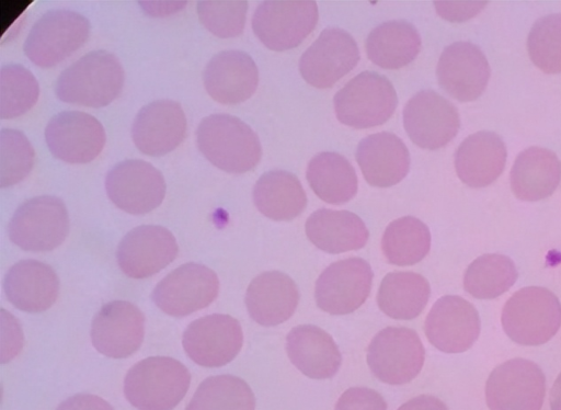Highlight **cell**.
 <instances>
[{"mask_svg":"<svg viewBox=\"0 0 561 410\" xmlns=\"http://www.w3.org/2000/svg\"><path fill=\"white\" fill-rule=\"evenodd\" d=\"M403 124L410 139L421 148L438 149L458 133L457 109L433 90L414 94L403 110Z\"/></svg>","mask_w":561,"mask_h":410,"instance_id":"cell-14","label":"cell"},{"mask_svg":"<svg viewBox=\"0 0 561 410\" xmlns=\"http://www.w3.org/2000/svg\"><path fill=\"white\" fill-rule=\"evenodd\" d=\"M306 178L318 197L343 204L357 192V175L351 162L336 152L323 151L308 163Z\"/></svg>","mask_w":561,"mask_h":410,"instance_id":"cell-33","label":"cell"},{"mask_svg":"<svg viewBox=\"0 0 561 410\" xmlns=\"http://www.w3.org/2000/svg\"><path fill=\"white\" fill-rule=\"evenodd\" d=\"M286 351L290 362L306 376L314 379L333 377L342 356L332 337L312 324H301L289 331Z\"/></svg>","mask_w":561,"mask_h":410,"instance_id":"cell-28","label":"cell"},{"mask_svg":"<svg viewBox=\"0 0 561 410\" xmlns=\"http://www.w3.org/2000/svg\"><path fill=\"white\" fill-rule=\"evenodd\" d=\"M308 239L320 250L341 253L363 248L369 237L364 221L348 210L321 208L306 221Z\"/></svg>","mask_w":561,"mask_h":410,"instance_id":"cell-30","label":"cell"},{"mask_svg":"<svg viewBox=\"0 0 561 410\" xmlns=\"http://www.w3.org/2000/svg\"><path fill=\"white\" fill-rule=\"evenodd\" d=\"M431 248L427 226L412 216L391 221L386 228L381 249L386 259L396 265H413L425 258Z\"/></svg>","mask_w":561,"mask_h":410,"instance_id":"cell-35","label":"cell"},{"mask_svg":"<svg viewBox=\"0 0 561 410\" xmlns=\"http://www.w3.org/2000/svg\"><path fill=\"white\" fill-rule=\"evenodd\" d=\"M356 160L365 180L378 187L399 183L410 168V155L404 143L394 134L376 133L362 139Z\"/></svg>","mask_w":561,"mask_h":410,"instance_id":"cell-25","label":"cell"},{"mask_svg":"<svg viewBox=\"0 0 561 410\" xmlns=\"http://www.w3.org/2000/svg\"><path fill=\"white\" fill-rule=\"evenodd\" d=\"M436 75L439 86L459 101H472L484 91L490 66L485 55L474 44L455 42L442 53Z\"/></svg>","mask_w":561,"mask_h":410,"instance_id":"cell-21","label":"cell"},{"mask_svg":"<svg viewBox=\"0 0 561 410\" xmlns=\"http://www.w3.org/2000/svg\"><path fill=\"white\" fill-rule=\"evenodd\" d=\"M190 383L191 374L181 362L151 356L128 371L124 394L138 410H172L185 396Z\"/></svg>","mask_w":561,"mask_h":410,"instance_id":"cell-3","label":"cell"},{"mask_svg":"<svg viewBox=\"0 0 561 410\" xmlns=\"http://www.w3.org/2000/svg\"><path fill=\"white\" fill-rule=\"evenodd\" d=\"M179 248L176 240L167 228L142 225L131 229L121 240L117 262L129 277H149L171 263Z\"/></svg>","mask_w":561,"mask_h":410,"instance_id":"cell-20","label":"cell"},{"mask_svg":"<svg viewBox=\"0 0 561 410\" xmlns=\"http://www.w3.org/2000/svg\"><path fill=\"white\" fill-rule=\"evenodd\" d=\"M428 341L445 353L469 350L480 333V317L474 306L456 295L440 297L425 320Z\"/></svg>","mask_w":561,"mask_h":410,"instance_id":"cell-18","label":"cell"},{"mask_svg":"<svg viewBox=\"0 0 561 410\" xmlns=\"http://www.w3.org/2000/svg\"><path fill=\"white\" fill-rule=\"evenodd\" d=\"M337 119L351 127L367 128L383 124L393 114L398 98L392 83L374 71L351 79L333 99Z\"/></svg>","mask_w":561,"mask_h":410,"instance_id":"cell-5","label":"cell"},{"mask_svg":"<svg viewBox=\"0 0 561 410\" xmlns=\"http://www.w3.org/2000/svg\"><path fill=\"white\" fill-rule=\"evenodd\" d=\"M517 275L516 266L508 257L488 253L470 263L463 275V287L476 298L492 299L512 287Z\"/></svg>","mask_w":561,"mask_h":410,"instance_id":"cell-36","label":"cell"},{"mask_svg":"<svg viewBox=\"0 0 561 410\" xmlns=\"http://www.w3.org/2000/svg\"><path fill=\"white\" fill-rule=\"evenodd\" d=\"M45 139L56 158L68 163H87L102 151L105 130L103 125L88 113L65 111L48 122Z\"/></svg>","mask_w":561,"mask_h":410,"instance_id":"cell-17","label":"cell"},{"mask_svg":"<svg viewBox=\"0 0 561 410\" xmlns=\"http://www.w3.org/2000/svg\"><path fill=\"white\" fill-rule=\"evenodd\" d=\"M242 342L239 321L221 314L194 320L182 337L188 357L205 367H219L231 362L241 350Z\"/></svg>","mask_w":561,"mask_h":410,"instance_id":"cell-16","label":"cell"},{"mask_svg":"<svg viewBox=\"0 0 561 410\" xmlns=\"http://www.w3.org/2000/svg\"><path fill=\"white\" fill-rule=\"evenodd\" d=\"M196 141L209 162L229 173L252 170L262 156L261 143L254 130L229 114L203 118L196 130Z\"/></svg>","mask_w":561,"mask_h":410,"instance_id":"cell-1","label":"cell"},{"mask_svg":"<svg viewBox=\"0 0 561 410\" xmlns=\"http://www.w3.org/2000/svg\"><path fill=\"white\" fill-rule=\"evenodd\" d=\"M124 86L119 60L105 50L91 52L66 68L56 83L59 100L89 107L114 101Z\"/></svg>","mask_w":561,"mask_h":410,"instance_id":"cell-2","label":"cell"},{"mask_svg":"<svg viewBox=\"0 0 561 410\" xmlns=\"http://www.w3.org/2000/svg\"><path fill=\"white\" fill-rule=\"evenodd\" d=\"M545 394L542 371L525 358L508 360L496 366L485 385L490 410H540Z\"/></svg>","mask_w":561,"mask_h":410,"instance_id":"cell-10","label":"cell"},{"mask_svg":"<svg viewBox=\"0 0 561 410\" xmlns=\"http://www.w3.org/2000/svg\"><path fill=\"white\" fill-rule=\"evenodd\" d=\"M256 208L273 220H291L307 205V195L298 178L284 170L264 173L253 189Z\"/></svg>","mask_w":561,"mask_h":410,"instance_id":"cell-32","label":"cell"},{"mask_svg":"<svg viewBox=\"0 0 561 410\" xmlns=\"http://www.w3.org/2000/svg\"><path fill=\"white\" fill-rule=\"evenodd\" d=\"M105 189L118 208L135 215L153 210L165 195L161 172L149 162L138 159L115 164L106 175Z\"/></svg>","mask_w":561,"mask_h":410,"instance_id":"cell-12","label":"cell"},{"mask_svg":"<svg viewBox=\"0 0 561 410\" xmlns=\"http://www.w3.org/2000/svg\"><path fill=\"white\" fill-rule=\"evenodd\" d=\"M144 334V314L129 301L115 300L104 305L92 321L93 346L108 357L131 355L141 345Z\"/></svg>","mask_w":561,"mask_h":410,"instance_id":"cell-19","label":"cell"},{"mask_svg":"<svg viewBox=\"0 0 561 410\" xmlns=\"http://www.w3.org/2000/svg\"><path fill=\"white\" fill-rule=\"evenodd\" d=\"M501 320L505 333L514 342L522 345L543 344L561 326V304L545 287H524L506 301Z\"/></svg>","mask_w":561,"mask_h":410,"instance_id":"cell-4","label":"cell"},{"mask_svg":"<svg viewBox=\"0 0 561 410\" xmlns=\"http://www.w3.org/2000/svg\"><path fill=\"white\" fill-rule=\"evenodd\" d=\"M334 410H387V403L374 389L352 387L341 395Z\"/></svg>","mask_w":561,"mask_h":410,"instance_id":"cell-42","label":"cell"},{"mask_svg":"<svg viewBox=\"0 0 561 410\" xmlns=\"http://www.w3.org/2000/svg\"><path fill=\"white\" fill-rule=\"evenodd\" d=\"M259 70L254 60L241 50L216 54L204 70V86L208 94L221 104H238L256 90Z\"/></svg>","mask_w":561,"mask_h":410,"instance_id":"cell-23","label":"cell"},{"mask_svg":"<svg viewBox=\"0 0 561 410\" xmlns=\"http://www.w3.org/2000/svg\"><path fill=\"white\" fill-rule=\"evenodd\" d=\"M550 409L561 410V373L557 377L550 391Z\"/></svg>","mask_w":561,"mask_h":410,"instance_id":"cell-45","label":"cell"},{"mask_svg":"<svg viewBox=\"0 0 561 410\" xmlns=\"http://www.w3.org/2000/svg\"><path fill=\"white\" fill-rule=\"evenodd\" d=\"M318 18L316 1L267 0L255 9L252 29L267 48L285 50L298 46L313 31Z\"/></svg>","mask_w":561,"mask_h":410,"instance_id":"cell-8","label":"cell"},{"mask_svg":"<svg viewBox=\"0 0 561 410\" xmlns=\"http://www.w3.org/2000/svg\"><path fill=\"white\" fill-rule=\"evenodd\" d=\"M186 117L180 103L158 100L145 105L135 117L131 137L136 147L148 156H163L184 139Z\"/></svg>","mask_w":561,"mask_h":410,"instance_id":"cell-22","label":"cell"},{"mask_svg":"<svg viewBox=\"0 0 561 410\" xmlns=\"http://www.w3.org/2000/svg\"><path fill=\"white\" fill-rule=\"evenodd\" d=\"M421 36L409 22L393 20L377 25L366 39L368 58L385 69H399L415 59Z\"/></svg>","mask_w":561,"mask_h":410,"instance_id":"cell-31","label":"cell"},{"mask_svg":"<svg viewBox=\"0 0 561 410\" xmlns=\"http://www.w3.org/2000/svg\"><path fill=\"white\" fill-rule=\"evenodd\" d=\"M3 288L8 300L18 309L41 312L56 301L59 280L51 266L36 260H22L7 272Z\"/></svg>","mask_w":561,"mask_h":410,"instance_id":"cell-24","label":"cell"},{"mask_svg":"<svg viewBox=\"0 0 561 410\" xmlns=\"http://www.w3.org/2000/svg\"><path fill=\"white\" fill-rule=\"evenodd\" d=\"M248 2L244 0L197 2L202 24L214 35L228 38L242 33L245 24Z\"/></svg>","mask_w":561,"mask_h":410,"instance_id":"cell-41","label":"cell"},{"mask_svg":"<svg viewBox=\"0 0 561 410\" xmlns=\"http://www.w3.org/2000/svg\"><path fill=\"white\" fill-rule=\"evenodd\" d=\"M255 398L250 386L232 375L206 378L196 389L186 410H254Z\"/></svg>","mask_w":561,"mask_h":410,"instance_id":"cell-37","label":"cell"},{"mask_svg":"<svg viewBox=\"0 0 561 410\" xmlns=\"http://www.w3.org/2000/svg\"><path fill=\"white\" fill-rule=\"evenodd\" d=\"M219 291L217 274L209 267L186 263L163 277L152 293V299L163 312L183 317L207 307Z\"/></svg>","mask_w":561,"mask_h":410,"instance_id":"cell-11","label":"cell"},{"mask_svg":"<svg viewBox=\"0 0 561 410\" xmlns=\"http://www.w3.org/2000/svg\"><path fill=\"white\" fill-rule=\"evenodd\" d=\"M430 294V284L423 275L414 272H392L380 283L377 304L387 316L409 320L423 311Z\"/></svg>","mask_w":561,"mask_h":410,"instance_id":"cell-34","label":"cell"},{"mask_svg":"<svg viewBox=\"0 0 561 410\" xmlns=\"http://www.w3.org/2000/svg\"><path fill=\"white\" fill-rule=\"evenodd\" d=\"M38 82L22 65L10 64L0 70V117L14 118L25 114L36 103Z\"/></svg>","mask_w":561,"mask_h":410,"instance_id":"cell-38","label":"cell"},{"mask_svg":"<svg viewBox=\"0 0 561 410\" xmlns=\"http://www.w3.org/2000/svg\"><path fill=\"white\" fill-rule=\"evenodd\" d=\"M56 410H114L104 399L89 394L75 395L62 401Z\"/></svg>","mask_w":561,"mask_h":410,"instance_id":"cell-43","label":"cell"},{"mask_svg":"<svg viewBox=\"0 0 561 410\" xmlns=\"http://www.w3.org/2000/svg\"><path fill=\"white\" fill-rule=\"evenodd\" d=\"M34 149L23 133L3 128L0 132V186L21 182L34 164Z\"/></svg>","mask_w":561,"mask_h":410,"instance_id":"cell-40","label":"cell"},{"mask_svg":"<svg viewBox=\"0 0 561 410\" xmlns=\"http://www.w3.org/2000/svg\"><path fill=\"white\" fill-rule=\"evenodd\" d=\"M373 271L362 258H348L329 265L316 282L314 298L320 309L331 315L355 311L367 299Z\"/></svg>","mask_w":561,"mask_h":410,"instance_id":"cell-13","label":"cell"},{"mask_svg":"<svg viewBox=\"0 0 561 410\" xmlns=\"http://www.w3.org/2000/svg\"><path fill=\"white\" fill-rule=\"evenodd\" d=\"M425 351L417 333L405 327H388L379 331L367 350L371 373L382 383L403 385L422 369Z\"/></svg>","mask_w":561,"mask_h":410,"instance_id":"cell-9","label":"cell"},{"mask_svg":"<svg viewBox=\"0 0 561 410\" xmlns=\"http://www.w3.org/2000/svg\"><path fill=\"white\" fill-rule=\"evenodd\" d=\"M398 410H448V408L437 397L421 395L410 399L399 407Z\"/></svg>","mask_w":561,"mask_h":410,"instance_id":"cell-44","label":"cell"},{"mask_svg":"<svg viewBox=\"0 0 561 410\" xmlns=\"http://www.w3.org/2000/svg\"><path fill=\"white\" fill-rule=\"evenodd\" d=\"M506 155V146L497 134L488 130L471 134L456 150L457 175L471 187L486 186L503 172Z\"/></svg>","mask_w":561,"mask_h":410,"instance_id":"cell-27","label":"cell"},{"mask_svg":"<svg viewBox=\"0 0 561 410\" xmlns=\"http://www.w3.org/2000/svg\"><path fill=\"white\" fill-rule=\"evenodd\" d=\"M358 60L353 36L342 29L328 27L302 54L299 70L309 84L325 89L348 73Z\"/></svg>","mask_w":561,"mask_h":410,"instance_id":"cell-15","label":"cell"},{"mask_svg":"<svg viewBox=\"0 0 561 410\" xmlns=\"http://www.w3.org/2000/svg\"><path fill=\"white\" fill-rule=\"evenodd\" d=\"M299 303L296 283L278 271L264 272L249 285L245 305L250 317L261 326L272 327L289 319Z\"/></svg>","mask_w":561,"mask_h":410,"instance_id":"cell-26","label":"cell"},{"mask_svg":"<svg viewBox=\"0 0 561 410\" xmlns=\"http://www.w3.org/2000/svg\"><path fill=\"white\" fill-rule=\"evenodd\" d=\"M531 61L546 73L561 72V14L539 18L528 34Z\"/></svg>","mask_w":561,"mask_h":410,"instance_id":"cell-39","label":"cell"},{"mask_svg":"<svg viewBox=\"0 0 561 410\" xmlns=\"http://www.w3.org/2000/svg\"><path fill=\"white\" fill-rule=\"evenodd\" d=\"M11 241L26 251H50L60 246L69 231L64 202L50 195L33 197L15 210L9 227Z\"/></svg>","mask_w":561,"mask_h":410,"instance_id":"cell-7","label":"cell"},{"mask_svg":"<svg viewBox=\"0 0 561 410\" xmlns=\"http://www.w3.org/2000/svg\"><path fill=\"white\" fill-rule=\"evenodd\" d=\"M561 180V161L542 147H529L516 157L511 170V187L522 201H539L551 195Z\"/></svg>","mask_w":561,"mask_h":410,"instance_id":"cell-29","label":"cell"},{"mask_svg":"<svg viewBox=\"0 0 561 410\" xmlns=\"http://www.w3.org/2000/svg\"><path fill=\"white\" fill-rule=\"evenodd\" d=\"M90 34L88 19L70 10H51L31 29L23 49L42 68H50L80 48Z\"/></svg>","mask_w":561,"mask_h":410,"instance_id":"cell-6","label":"cell"}]
</instances>
